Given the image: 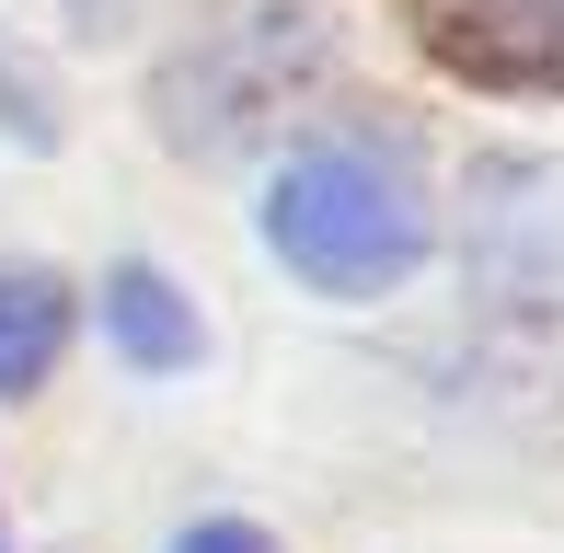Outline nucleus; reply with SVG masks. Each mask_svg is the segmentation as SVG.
<instances>
[{
	"label": "nucleus",
	"instance_id": "39448f33",
	"mask_svg": "<svg viewBox=\"0 0 564 553\" xmlns=\"http://www.w3.org/2000/svg\"><path fill=\"white\" fill-rule=\"evenodd\" d=\"M173 553H276V542L253 531V519H196V531L173 542Z\"/></svg>",
	"mask_w": 564,
	"mask_h": 553
},
{
	"label": "nucleus",
	"instance_id": "f03ea898",
	"mask_svg": "<svg viewBox=\"0 0 564 553\" xmlns=\"http://www.w3.org/2000/svg\"><path fill=\"white\" fill-rule=\"evenodd\" d=\"M438 35L507 82H564V0H438Z\"/></svg>",
	"mask_w": 564,
	"mask_h": 553
},
{
	"label": "nucleus",
	"instance_id": "20e7f679",
	"mask_svg": "<svg viewBox=\"0 0 564 553\" xmlns=\"http://www.w3.org/2000/svg\"><path fill=\"white\" fill-rule=\"evenodd\" d=\"M105 323H116V346H127L139 369H185V358H196V312H185V300H173L150 265H116Z\"/></svg>",
	"mask_w": 564,
	"mask_h": 553
},
{
	"label": "nucleus",
	"instance_id": "7ed1b4c3",
	"mask_svg": "<svg viewBox=\"0 0 564 553\" xmlns=\"http://www.w3.org/2000/svg\"><path fill=\"white\" fill-rule=\"evenodd\" d=\"M69 346V289L35 265H0V392H35Z\"/></svg>",
	"mask_w": 564,
	"mask_h": 553
},
{
	"label": "nucleus",
	"instance_id": "f257e3e1",
	"mask_svg": "<svg viewBox=\"0 0 564 553\" xmlns=\"http://www.w3.org/2000/svg\"><path fill=\"white\" fill-rule=\"evenodd\" d=\"M265 231H276V254L312 276V289H392V276L426 254L415 196H403L380 162H357V150L289 162L265 185Z\"/></svg>",
	"mask_w": 564,
	"mask_h": 553
}]
</instances>
